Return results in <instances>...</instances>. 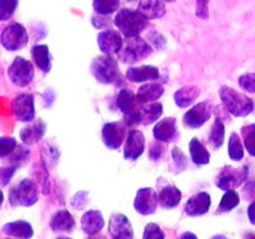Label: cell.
<instances>
[{"instance_id": "obj_1", "label": "cell", "mask_w": 255, "mask_h": 239, "mask_svg": "<svg viewBox=\"0 0 255 239\" xmlns=\"http://www.w3.org/2000/svg\"><path fill=\"white\" fill-rule=\"evenodd\" d=\"M114 24L125 37H133L139 36V34L143 32L148 24V19H146L137 9L124 7L116 12Z\"/></svg>"}, {"instance_id": "obj_2", "label": "cell", "mask_w": 255, "mask_h": 239, "mask_svg": "<svg viewBox=\"0 0 255 239\" xmlns=\"http://www.w3.org/2000/svg\"><path fill=\"white\" fill-rule=\"evenodd\" d=\"M219 97L222 100V105L234 117H247L254 110L253 100L234 90L233 87L222 86L219 89Z\"/></svg>"}, {"instance_id": "obj_3", "label": "cell", "mask_w": 255, "mask_h": 239, "mask_svg": "<svg viewBox=\"0 0 255 239\" xmlns=\"http://www.w3.org/2000/svg\"><path fill=\"white\" fill-rule=\"evenodd\" d=\"M90 72L100 84L104 85L116 84L121 79L119 61L114 55L104 54L95 57L90 65Z\"/></svg>"}, {"instance_id": "obj_4", "label": "cell", "mask_w": 255, "mask_h": 239, "mask_svg": "<svg viewBox=\"0 0 255 239\" xmlns=\"http://www.w3.org/2000/svg\"><path fill=\"white\" fill-rule=\"evenodd\" d=\"M152 51L153 50H152L151 44L143 37H126V40H124V46L121 51L117 54V57L125 64L132 65L148 57Z\"/></svg>"}, {"instance_id": "obj_5", "label": "cell", "mask_w": 255, "mask_h": 239, "mask_svg": "<svg viewBox=\"0 0 255 239\" xmlns=\"http://www.w3.org/2000/svg\"><path fill=\"white\" fill-rule=\"evenodd\" d=\"M39 201V188L30 178H24L10 188L9 203L11 207H31Z\"/></svg>"}, {"instance_id": "obj_6", "label": "cell", "mask_w": 255, "mask_h": 239, "mask_svg": "<svg viewBox=\"0 0 255 239\" xmlns=\"http://www.w3.org/2000/svg\"><path fill=\"white\" fill-rule=\"evenodd\" d=\"M29 42L26 29L20 22H11L0 34V44L7 51H19Z\"/></svg>"}, {"instance_id": "obj_7", "label": "cell", "mask_w": 255, "mask_h": 239, "mask_svg": "<svg viewBox=\"0 0 255 239\" xmlns=\"http://www.w3.org/2000/svg\"><path fill=\"white\" fill-rule=\"evenodd\" d=\"M7 76L15 86H29L35 76L34 65L25 57L16 56L7 69Z\"/></svg>"}, {"instance_id": "obj_8", "label": "cell", "mask_w": 255, "mask_h": 239, "mask_svg": "<svg viewBox=\"0 0 255 239\" xmlns=\"http://www.w3.org/2000/svg\"><path fill=\"white\" fill-rule=\"evenodd\" d=\"M102 142L105 147L111 151H116L124 144L127 137V124L122 121H112L104 124L101 131Z\"/></svg>"}, {"instance_id": "obj_9", "label": "cell", "mask_w": 255, "mask_h": 239, "mask_svg": "<svg viewBox=\"0 0 255 239\" xmlns=\"http://www.w3.org/2000/svg\"><path fill=\"white\" fill-rule=\"evenodd\" d=\"M213 105L209 100L198 102L183 115V124L191 129L201 128L204 123L208 122L213 115Z\"/></svg>"}, {"instance_id": "obj_10", "label": "cell", "mask_w": 255, "mask_h": 239, "mask_svg": "<svg viewBox=\"0 0 255 239\" xmlns=\"http://www.w3.org/2000/svg\"><path fill=\"white\" fill-rule=\"evenodd\" d=\"M248 177L247 168H236L232 166H226L219 171L216 178V186L222 191L236 189L243 184Z\"/></svg>"}, {"instance_id": "obj_11", "label": "cell", "mask_w": 255, "mask_h": 239, "mask_svg": "<svg viewBox=\"0 0 255 239\" xmlns=\"http://www.w3.org/2000/svg\"><path fill=\"white\" fill-rule=\"evenodd\" d=\"M11 111L19 122H29L35 120V99L32 94H19L11 102Z\"/></svg>"}, {"instance_id": "obj_12", "label": "cell", "mask_w": 255, "mask_h": 239, "mask_svg": "<svg viewBox=\"0 0 255 239\" xmlns=\"http://www.w3.org/2000/svg\"><path fill=\"white\" fill-rule=\"evenodd\" d=\"M158 193L151 187H143L137 191L133 201L134 211L141 216H151L158 207Z\"/></svg>"}, {"instance_id": "obj_13", "label": "cell", "mask_w": 255, "mask_h": 239, "mask_svg": "<svg viewBox=\"0 0 255 239\" xmlns=\"http://www.w3.org/2000/svg\"><path fill=\"white\" fill-rule=\"evenodd\" d=\"M146 148V138L143 132L131 128L127 132L124 147V157L126 161H137L143 154Z\"/></svg>"}, {"instance_id": "obj_14", "label": "cell", "mask_w": 255, "mask_h": 239, "mask_svg": "<svg viewBox=\"0 0 255 239\" xmlns=\"http://www.w3.org/2000/svg\"><path fill=\"white\" fill-rule=\"evenodd\" d=\"M124 35L112 27H107L97 35V45L104 54L117 55L124 46Z\"/></svg>"}, {"instance_id": "obj_15", "label": "cell", "mask_w": 255, "mask_h": 239, "mask_svg": "<svg viewBox=\"0 0 255 239\" xmlns=\"http://www.w3.org/2000/svg\"><path fill=\"white\" fill-rule=\"evenodd\" d=\"M212 206V197L208 192H198L193 194L184 206V213L189 217H201L209 212Z\"/></svg>"}, {"instance_id": "obj_16", "label": "cell", "mask_w": 255, "mask_h": 239, "mask_svg": "<svg viewBox=\"0 0 255 239\" xmlns=\"http://www.w3.org/2000/svg\"><path fill=\"white\" fill-rule=\"evenodd\" d=\"M109 233L115 239H132L133 238V228L125 214H112L109 222Z\"/></svg>"}, {"instance_id": "obj_17", "label": "cell", "mask_w": 255, "mask_h": 239, "mask_svg": "<svg viewBox=\"0 0 255 239\" xmlns=\"http://www.w3.org/2000/svg\"><path fill=\"white\" fill-rule=\"evenodd\" d=\"M178 136V126H177L176 117H166L163 120L157 121L153 127V137L154 139L169 143Z\"/></svg>"}, {"instance_id": "obj_18", "label": "cell", "mask_w": 255, "mask_h": 239, "mask_svg": "<svg viewBox=\"0 0 255 239\" xmlns=\"http://www.w3.org/2000/svg\"><path fill=\"white\" fill-rule=\"evenodd\" d=\"M161 77L158 67L152 65H142V66L128 67L126 71V79L133 84H142L158 80Z\"/></svg>"}, {"instance_id": "obj_19", "label": "cell", "mask_w": 255, "mask_h": 239, "mask_svg": "<svg viewBox=\"0 0 255 239\" xmlns=\"http://www.w3.org/2000/svg\"><path fill=\"white\" fill-rule=\"evenodd\" d=\"M46 123L41 119L34 120L20 131V139L26 146H31L41 141L42 137L46 133Z\"/></svg>"}, {"instance_id": "obj_20", "label": "cell", "mask_w": 255, "mask_h": 239, "mask_svg": "<svg viewBox=\"0 0 255 239\" xmlns=\"http://www.w3.org/2000/svg\"><path fill=\"white\" fill-rule=\"evenodd\" d=\"M105 219L101 211L89 209L81 217V229L87 236H96L104 229Z\"/></svg>"}, {"instance_id": "obj_21", "label": "cell", "mask_w": 255, "mask_h": 239, "mask_svg": "<svg viewBox=\"0 0 255 239\" xmlns=\"http://www.w3.org/2000/svg\"><path fill=\"white\" fill-rule=\"evenodd\" d=\"M75 226L74 216L67 209H59L50 218V228L55 233H71Z\"/></svg>"}, {"instance_id": "obj_22", "label": "cell", "mask_w": 255, "mask_h": 239, "mask_svg": "<svg viewBox=\"0 0 255 239\" xmlns=\"http://www.w3.org/2000/svg\"><path fill=\"white\" fill-rule=\"evenodd\" d=\"M182 199V192L174 184L167 183L164 186L159 184L158 203L163 209H173L178 207Z\"/></svg>"}, {"instance_id": "obj_23", "label": "cell", "mask_w": 255, "mask_h": 239, "mask_svg": "<svg viewBox=\"0 0 255 239\" xmlns=\"http://www.w3.org/2000/svg\"><path fill=\"white\" fill-rule=\"evenodd\" d=\"M116 106L124 116H127V115L136 112L141 106V104L137 100V95L132 90L122 89L117 95Z\"/></svg>"}, {"instance_id": "obj_24", "label": "cell", "mask_w": 255, "mask_h": 239, "mask_svg": "<svg viewBox=\"0 0 255 239\" xmlns=\"http://www.w3.org/2000/svg\"><path fill=\"white\" fill-rule=\"evenodd\" d=\"M164 94V87L163 85L159 82L149 81L146 84L142 85L137 91V100L141 105L149 104V102L158 101Z\"/></svg>"}, {"instance_id": "obj_25", "label": "cell", "mask_w": 255, "mask_h": 239, "mask_svg": "<svg viewBox=\"0 0 255 239\" xmlns=\"http://www.w3.org/2000/svg\"><path fill=\"white\" fill-rule=\"evenodd\" d=\"M137 10L143 15L146 19H161L166 14V4L163 0H139Z\"/></svg>"}, {"instance_id": "obj_26", "label": "cell", "mask_w": 255, "mask_h": 239, "mask_svg": "<svg viewBox=\"0 0 255 239\" xmlns=\"http://www.w3.org/2000/svg\"><path fill=\"white\" fill-rule=\"evenodd\" d=\"M30 54H31L34 64L36 65L44 74H49V72L51 71L52 57L51 54H50V49L47 45H34V46L31 47V50H30Z\"/></svg>"}, {"instance_id": "obj_27", "label": "cell", "mask_w": 255, "mask_h": 239, "mask_svg": "<svg viewBox=\"0 0 255 239\" xmlns=\"http://www.w3.org/2000/svg\"><path fill=\"white\" fill-rule=\"evenodd\" d=\"M1 232L7 237H14V238L29 239L34 236V229L32 226L26 221H14L4 224Z\"/></svg>"}, {"instance_id": "obj_28", "label": "cell", "mask_w": 255, "mask_h": 239, "mask_svg": "<svg viewBox=\"0 0 255 239\" xmlns=\"http://www.w3.org/2000/svg\"><path fill=\"white\" fill-rule=\"evenodd\" d=\"M201 95V89L194 85H188V86H183L179 90H177L173 95L174 104L179 107V109H187L191 105L194 104L197 99Z\"/></svg>"}, {"instance_id": "obj_29", "label": "cell", "mask_w": 255, "mask_h": 239, "mask_svg": "<svg viewBox=\"0 0 255 239\" xmlns=\"http://www.w3.org/2000/svg\"><path fill=\"white\" fill-rule=\"evenodd\" d=\"M163 115V105L158 101L141 105L139 107V122L143 126L154 123Z\"/></svg>"}, {"instance_id": "obj_30", "label": "cell", "mask_w": 255, "mask_h": 239, "mask_svg": "<svg viewBox=\"0 0 255 239\" xmlns=\"http://www.w3.org/2000/svg\"><path fill=\"white\" fill-rule=\"evenodd\" d=\"M188 147L191 159L196 166H206V164L211 162V152L208 151V148L197 137H193L189 141Z\"/></svg>"}, {"instance_id": "obj_31", "label": "cell", "mask_w": 255, "mask_h": 239, "mask_svg": "<svg viewBox=\"0 0 255 239\" xmlns=\"http://www.w3.org/2000/svg\"><path fill=\"white\" fill-rule=\"evenodd\" d=\"M226 139V126L221 119L217 117L211 127V131L208 134V142L213 149H219L224 143Z\"/></svg>"}, {"instance_id": "obj_32", "label": "cell", "mask_w": 255, "mask_h": 239, "mask_svg": "<svg viewBox=\"0 0 255 239\" xmlns=\"http://www.w3.org/2000/svg\"><path fill=\"white\" fill-rule=\"evenodd\" d=\"M239 203H241V196H239V193L236 189L224 191V194L221 199V203H219L217 213H229L234 208H237L239 206Z\"/></svg>"}, {"instance_id": "obj_33", "label": "cell", "mask_w": 255, "mask_h": 239, "mask_svg": "<svg viewBox=\"0 0 255 239\" xmlns=\"http://www.w3.org/2000/svg\"><path fill=\"white\" fill-rule=\"evenodd\" d=\"M244 147L243 139L241 138L237 132H232L228 142V154L229 158L234 162H239L244 158Z\"/></svg>"}, {"instance_id": "obj_34", "label": "cell", "mask_w": 255, "mask_h": 239, "mask_svg": "<svg viewBox=\"0 0 255 239\" xmlns=\"http://www.w3.org/2000/svg\"><path fill=\"white\" fill-rule=\"evenodd\" d=\"M121 0H92L95 12L102 15H112L120 10Z\"/></svg>"}, {"instance_id": "obj_35", "label": "cell", "mask_w": 255, "mask_h": 239, "mask_svg": "<svg viewBox=\"0 0 255 239\" xmlns=\"http://www.w3.org/2000/svg\"><path fill=\"white\" fill-rule=\"evenodd\" d=\"M241 136L248 153L255 157V123H249L242 127Z\"/></svg>"}, {"instance_id": "obj_36", "label": "cell", "mask_w": 255, "mask_h": 239, "mask_svg": "<svg viewBox=\"0 0 255 239\" xmlns=\"http://www.w3.org/2000/svg\"><path fill=\"white\" fill-rule=\"evenodd\" d=\"M172 168L174 169V173H181V172L186 171L188 167V159L187 156L183 153L179 147H174L172 149Z\"/></svg>"}, {"instance_id": "obj_37", "label": "cell", "mask_w": 255, "mask_h": 239, "mask_svg": "<svg viewBox=\"0 0 255 239\" xmlns=\"http://www.w3.org/2000/svg\"><path fill=\"white\" fill-rule=\"evenodd\" d=\"M19 5V0H0V21L11 19Z\"/></svg>"}, {"instance_id": "obj_38", "label": "cell", "mask_w": 255, "mask_h": 239, "mask_svg": "<svg viewBox=\"0 0 255 239\" xmlns=\"http://www.w3.org/2000/svg\"><path fill=\"white\" fill-rule=\"evenodd\" d=\"M30 149L25 146H17L15 151L10 154V163L20 167L29 159Z\"/></svg>"}, {"instance_id": "obj_39", "label": "cell", "mask_w": 255, "mask_h": 239, "mask_svg": "<svg viewBox=\"0 0 255 239\" xmlns=\"http://www.w3.org/2000/svg\"><path fill=\"white\" fill-rule=\"evenodd\" d=\"M17 147V142L14 137H0V158L9 157Z\"/></svg>"}, {"instance_id": "obj_40", "label": "cell", "mask_w": 255, "mask_h": 239, "mask_svg": "<svg viewBox=\"0 0 255 239\" xmlns=\"http://www.w3.org/2000/svg\"><path fill=\"white\" fill-rule=\"evenodd\" d=\"M89 192L87 191H80L75 194L70 201V206L74 208L75 211H84L86 208L87 203H89Z\"/></svg>"}, {"instance_id": "obj_41", "label": "cell", "mask_w": 255, "mask_h": 239, "mask_svg": "<svg viewBox=\"0 0 255 239\" xmlns=\"http://www.w3.org/2000/svg\"><path fill=\"white\" fill-rule=\"evenodd\" d=\"M238 84L243 91L248 94H255V74L253 72H247L239 76Z\"/></svg>"}, {"instance_id": "obj_42", "label": "cell", "mask_w": 255, "mask_h": 239, "mask_svg": "<svg viewBox=\"0 0 255 239\" xmlns=\"http://www.w3.org/2000/svg\"><path fill=\"white\" fill-rule=\"evenodd\" d=\"M111 15H102L99 14V12H95L91 16V24L94 25L96 29L104 30L107 29V27H111L114 24V20L111 19Z\"/></svg>"}, {"instance_id": "obj_43", "label": "cell", "mask_w": 255, "mask_h": 239, "mask_svg": "<svg viewBox=\"0 0 255 239\" xmlns=\"http://www.w3.org/2000/svg\"><path fill=\"white\" fill-rule=\"evenodd\" d=\"M166 234L161 227L156 223H148L144 227L143 239H164Z\"/></svg>"}, {"instance_id": "obj_44", "label": "cell", "mask_w": 255, "mask_h": 239, "mask_svg": "<svg viewBox=\"0 0 255 239\" xmlns=\"http://www.w3.org/2000/svg\"><path fill=\"white\" fill-rule=\"evenodd\" d=\"M17 168L19 167L12 163H9L7 166H4L0 168V187H5L9 184V182L11 181V178L14 177Z\"/></svg>"}, {"instance_id": "obj_45", "label": "cell", "mask_w": 255, "mask_h": 239, "mask_svg": "<svg viewBox=\"0 0 255 239\" xmlns=\"http://www.w3.org/2000/svg\"><path fill=\"white\" fill-rule=\"evenodd\" d=\"M164 153V143L163 142L156 139L154 142H152L151 146H149L148 149V157L151 161L157 162L162 158Z\"/></svg>"}, {"instance_id": "obj_46", "label": "cell", "mask_w": 255, "mask_h": 239, "mask_svg": "<svg viewBox=\"0 0 255 239\" xmlns=\"http://www.w3.org/2000/svg\"><path fill=\"white\" fill-rule=\"evenodd\" d=\"M209 1L211 0H196V16L202 20L209 17Z\"/></svg>"}, {"instance_id": "obj_47", "label": "cell", "mask_w": 255, "mask_h": 239, "mask_svg": "<svg viewBox=\"0 0 255 239\" xmlns=\"http://www.w3.org/2000/svg\"><path fill=\"white\" fill-rule=\"evenodd\" d=\"M148 40L151 46L156 47V49H162V47L166 45V40H164V37L162 36V34H159L158 31L149 32Z\"/></svg>"}, {"instance_id": "obj_48", "label": "cell", "mask_w": 255, "mask_h": 239, "mask_svg": "<svg viewBox=\"0 0 255 239\" xmlns=\"http://www.w3.org/2000/svg\"><path fill=\"white\" fill-rule=\"evenodd\" d=\"M243 194L247 201H255V182H249L243 189Z\"/></svg>"}, {"instance_id": "obj_49", "label": "cell", "mask_w": 255, "mask_h": 239, "mask_svg": "<svg viewBox=\"0 0 255 239\" xmlns=\"http://www.w3.org/2000/svg\"><path fill=\"white\" fill-rule=\"evenodd\" d=\"M247 214H248V219L253 226H255V201L249 204L248 209H247Z\"/></svg>"}, {"instance_id": "obj_50", "label": "cell", "mask_w": 255, "mask_h": 239, "mask_svg": "<svg viewBox=\"0 0 255 239\" xmlns=\"http://www.w3.org/2000/svg\"><path fill=\"white\" fill-rule=\"evenodd\" d=\"M188 237H191V238H194V239L197 238L196 234H193V233H183L181 236V238H188Z\"/></svg>"}, {"instance_id": "obj_51", "label": "cell", "mask_w": 255, "mask_h": 239, "mask_svg": "<svg viewBox=\"0 0 255 239\" xmlns=\"http://www.w3.org/2000/svg\"><path fill=\"white\" fill-rule=\"evenodd\" d=\"M2 202H4V193H2V191L0 189V207H1Z\"/></svg>"}, {"instance_id": "obj_52", "label": "cell", "mask_w": 255, "mask_h": 239, "mask_svg": "<svg viewBox=\"0 0 255 239\" xmlns=\"http://www.w3.org/2000/svg\"><path fill=\"white\" fill-rule=\"evenodd\" d=\"M163 1H168V2H174L176 0H163Z\"/></svg>"}, {"instance_id": "obj_53", "label": "cell", "mask_w": 255, "mask_h": 239, "mask_svg": "<svg viewBox=\"0 0 255 239\" xmlns=\"http://www.w3.org/2000/svg\"><path fill=\"white\" fill-rule=\"evenodd\" d=\"M128 1H134V0H128Z\"/></svg>"}]
</instances>
